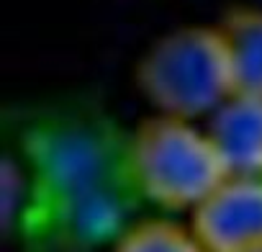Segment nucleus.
<instances>
[{"instance_id":"6","label":"nucleus","mask_w":262,"mask_h":252,"mask_svg":"<svg viewBox=\"0 0 262 252\" xmlns=\"http://www.w3.org/2000/svg\"><path fill=\"white\" fill-rule=\"evenodd\" d=\"M219 34L226 49L231 90L239 95L262 98V11H229L219 26Z\"/></svg>"},{"instance_id":"1","label":"nucleus","mask_w":262,"mask_h":252,"mask_svg":"<svg viewBox=\"0 0 262 252\" xmlns=\"http://www.w3.org/2000/svg\"><path fill=\"white\" fill-rule=\"evenodd\" d=\"M31 167L29 232L54 247L85 249L126 232L139 185L131 137L98 113H62L26 134Z\"/></svg>"},{"instance_id":"5","label":"nucleus","mask_w":262,"mask_h":252,"mask_svg":"<svg viewBox=\"0 0 262 252\" xmlns=\"http://www.w3.org/2000/svg\"><path fill=\"white\" fill-rule=\"evenodd\" d=\"M206 134L229 178H262V98L231 93Z\"/></svg>"},{"instance_id":"7","label":"nucleus","mask_w":262,"mask_h":252,"mask_svg":"<svg viewBox=\"0 0 262 252\" xmlns=\"http://www.w3.org/2000/svg\"><path fill=\"white\" fill-rule=\"evenodd\" d=\"M113 252H206V247L180 224L149 219L128 226L118 237Z\"/></svg>"},{"instance_id":"2","label":"nucleus","mask_w":262,"mask_h":252,"mask_svg":"<svg viewBox=\"0 0 262 252\" xmlns=\"http://www.w3.org/2000/svg\"><path fill=\"white\" fill-rule=\"evenodd\" d=\"M131 167L139 193L167 208H195L229 178L208 134L175 116L139 126L131 137Z\"/></svg>"},{"instance_id":"4","label":"nucleus","mask_w":262,"mask_h":252,"mask_svg":"<svg viewBox=\"0 0 262 252\" xmlns=\"http://www.w3.org/2000/svg\"><path fill=\"white\" fill-rule=\"evenodd\" d=\"M193 234L206 252H262V178H226L195 206Z\"/></svg>"},{"instance_id":"3","label":"nucleus","mask_w":262,"mask_h":252,"mask_svg":"<svg viewBox=\"0 0 262 252\" xmlns=\"http://www.w3.org/2000/svg\"><path fill=\"white\" fill-rule=\"evenodd\" d=\"M139 82L162 116L213 113L234 93L219 29L188 26L162 36L144 57Z\"/></svg>"}]
</instances>
